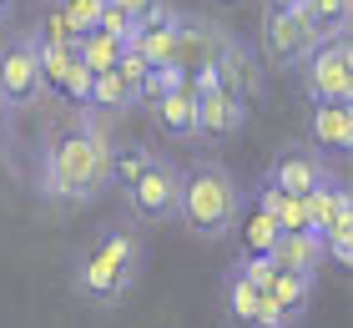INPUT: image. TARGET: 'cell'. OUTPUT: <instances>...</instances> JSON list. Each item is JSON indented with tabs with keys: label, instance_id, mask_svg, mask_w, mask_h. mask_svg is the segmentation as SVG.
Instances as JSON below:
<instances>
[{
	"label": "cell",
	"instance_id": "cell-1",
	"mask_svg": "<svg viewBox=\"0 0 353 328\" xmlns=\"http://www.w3.org/2000/svg\"><path fill=\"white\" fill-rule=\"evenodd\" d=\"M111 157H117V142H111L106 122L71 111L41 142V177H36L41 202H51V207L96 202L111 187Z\"/></svg>",
	"mask_w": 353,
	"mask_h": 328
},
{
	"label": "cell",
	"instance_id": "cell-2",
	"mask_svg": "<svg viewBox=\"0 0 353 328\" xmlns=\"http://www.w3.org/2000/svg\"><path fill=\"white\" fill-rule=\"evenodd\" d=\"M141 268H147V238L137 233L132 222H111L91 238V248L76 262V293L91 303H121L126 293L141 283Z\"/></svg>",
	"mask_w": 353,
	"mask_h": 328
},
{
	"label": "cell",
	"instance_id": "cell-3",
	"mask_svg": "<svg viewBox=\"0 0 353 328\" xmlns=\"http://www.w3.org/2000/svg\"><path fill=\"white\" fill-rule=\"evenodd\" d=\"M243 202H248V187L237 182V172L217 157H197L192 167H182V212L176 222L187 233H197L207 242L228 238L237 218H243Z\"/></svg>",
	"mask_w": 353,
	"mask_h": 328
},
{
	"label": "cell",
	"instance_id": "cell-4",
	"mask_svg": "<svg viewBox=\"0 0 353 328\" xmlns=\"http://www.w3.org/2000/svg\"><path fill=\"white\" fill-rule=\"evenodd\" d=\"M121 202H126V212H132L137 222H152V227L176 222V212H182V167L157 152L147 162V172L121 192Z\"/></svg>",
	"mask_w": 353,
	"mask_h": 328
},
{
	"label": "cell",
	"instance_id": "cell-5",
	"mask_svg": "<svg viewBox=\"0 0 353 328\" xmlns=\"http://www.w3.org/2000/svg\"><path fill=\"white\" fill-rule=\"evenodd\" d=\"M298 81H303L308 106H348V91H353V51H348V36L318 41L313 56L298 66Z\"/></svg>",
	"mask_w": 353,
	"mask_h": 328
},
{
	"label": "cell",
	"instance_id": "cell-6",
	"mask_svg": "<svg viewBox=\"0 0 353 328\" xmlns=\"http://www.w3.org/2000/svg\"><path fill=\"white\" fill-rule=\"evenodd\" d=\"M41 66H36V36L30 30H10L0 41V106L21 117L41 102Z\"/></svg>",
	"mask_w": 353,
	"mask_h": 328
},
{
	"label": "cell",
	"instance_id": "cell-7",
	"mask_svg": "<svg viewBox=\"0 0 353 328\" xmlns=\"http://www.w3.org/2000/svg\"><path fill=\"white\" fill-rule=\"evenodd\" d=\"M313 46H318V36H313V26H308V15H303V6H293V10H263V56H268V66H303L313 56Z\"/></svg>",
	"mask_w": 353,
	"mask_h": 328
},
{
	"label": "cell",
	"instance_id": "cell-8",
	"mask_svg": "<svg viewBox=\"0 0 353 328\" xmlns=\"http://www.w3.org/2000/svg\"><path fill=\"white\" fill-rule=\"evenodd\" d=\"M328 177H333V167L318 152H308V146H288V152L272 157V167H268L263 182L278 187L283 197H308L318 182H328Z\"/></svg>",
	"mask_w": 353,
	"mask_h": 328
},
{
	"label": "cell",
	"instance_id": "cell-9",
	"mask_svg": "<svg viewBox=\"0 0 353 328\" xmlns=\"http://www.w3.org/2000/svg\"><path fill=\"white\" fill-rule=\"evenodd\" d=\"M243 126H248V102H237V96H228V91H207V96H197L192 142L222 146V142H232Z\"/></svg>",
	"mask_w": 353,
	"mask_h": 328
},
{
	"label": "cell",
	"instance_id": "cell-10",
	"mask_svg": "<svg viewBox=\"0 0 353 328\" xmlns=\"http://www.w3.org/2000/svg\"><path fill=\"white\" fill-rule=\"evenodd\" d=\"M353 146V111L348 106H313L308 111V152L318 157H348Z\"/></svg>",
	"mask_w": 353,
	"mask_h": 328
},
{
	"label": "cell",
	"instance_id": "cell-11",
	"mask_svg": "<svg viewBox=\"0 0 353 328\" xmlns=\"http://www.w3.org/2000/svg\"><path fill=\"white\" fill-rule=\"evenodd\" d=\"M132 51L141 56L157 71V66H172V46H176V10L172 6H162L157 15H147V21H137V30H132Z\"/></svg>",
	"mask_w": 353,
	"mask_h": 328
},
{
	"label": "cell",
	"instance_id": "cell-12",
	"mask_svg": "<svg viewBox=\"0 0 353 328\" xmlns=\"http://www.w3.org/2000/svg\"><path fill=\"white\" fill-rule=\"evenodd\" d=\"M268 262H272V273H303V278H318V268H323V242L308 238V233H278Z\"/></svg>",
	"mask_w": 353,
	"mask_h": 328
},
{
	"label": "cell",
	"instance_id": "cell-13",
	"mask_svg": "<svg viewBox=\"0 0 353 328\" xmlns=\"http://www.w3.org/2000/svg\"><path fill=\"white\" fill-rule=\"evenodd\" d=\"M137 106V96H132V86L117 76V71H106V76H91V91H86V117H96V122H106V117H126V111Z\"/></svg>",
	"mask_w": 353,
	"mask_h": 328
},
{
	"label": "cell",
	"instance_id": "cell-14",
	"mask_svg": "<svg viewBox=\"0 0 353 328\" xmlns=\"http://www.w3.org/2000/svg\"><path fill=\"white\" fill-rule=\"evenodd\" d=\"M192 117H197V96H192V86L167 91L162 102H152V122L162 126L167 137H176V142H192Z\"/></svg>",
	"mask_w": 353,
	"mask_h": 328
},
{
	"label": "cell",
	"instance_id": "cell-15",
	"mask_svg": "<svg viewBox=\"0 0 353 328\" xmlns=\"http://www.w3.org/2000/svg\"><path fill=\"white\" fill-rule=\"evenodd\" d=\"M313 288H318V278H303V273H278V278H272V303L283 308V318L293 328L303 323V313H308Z\"/></svg>",
	"mask_w": 353,
	"mask_h": 328
},
{
	"label": "cell",
	"instance_id": "cell-16",
	"mask_svg": "<svg viewBox=\"0 0 353 328\" xmlns=\"http://www.w3.org/2000/svg\"><path fill=\"white\" fill-rule=\"evenodd\" d=\"M222 308H228V323L232 328H258L263 298L243 283V273H237V268H228V278H222Z\"/></svg>",
	"mask_w": 353,
	"mask_h": 328
},
{
	"label": "cell",
	"instance_id": "cell-17",
	"mask_svg": "<svg viewBox=\"0 0 353 328\" xmlns=\"http://www.w3.org/2000/svg\"><path fill=\"white\" fill-rule=\"evenodd\" d=\"M121 51H126V46L111 41V36H101V30H86V36H76V61H81L91 76L117 71V66H121Z\"/></svg>",
	"mask_w": 353,
	"mask_h": 328
},
{
	"label": "cell",
	"instance_id": "cell-18",
	"mask_svg": "<svg viewBox=\"0 0 353 328\" xmlns=\"http://www.w3.org/2000/svg\"><path fill=\"white\" fill-rule=\"evenodd\" d=\"M318 242H323V262H333V268H353V202L339 207V218L328 222V233Z\"/></svg>",
	"mask_w": 353,
	"mask_h": 328
},
{
	"label": "cell",
	"instance_id": "cell-19",
	"mask_svg": "<svg viewBox=\"0 0 353 328\" xmlns=\"http://www.w3.org/2000/svg\"><path fill=\"white\" fill-rule=\"evenodd\" d=\"M303 15H308L318 41L348 36V0H303Z\"/></svg>",
	"mask_w": 353,
	"mask_h": 328
},
{
	"label": "cell",
	"instance_id": "cell-20",
	"mask_svg": "<svg viewBox=\"0 0 353 328\" xmlns=\"http://www.w3.org/2000/svg\"><path fill=\"white\" fill-rule=\"evenodd\" d=\"M157 157V146H147V142H126V146H117V157H111V187H132L141 172H147V162Z\"/></svg>",
	"mask_w": 353,
	"mask_h": 328
},
{
	"label": "cell",
	"instance_id": "cell-21",
	"mask_svg": "<svg viewBox=\"0 0 353 328\" xmlns=\"http://www.w3.org/2000/svg\"><path fill=\"white\" fill-rule=\"evenodd\" d=\"M237 227H243L248 258H268V253H272V242H278V222H272V218H263L258 207L243 202V218H237Z\"/></svg>",
	"mask_w": 353,
	"mask_h": 328
},
{
	"label": "cell",
	"instance_id": "cell-22",
	"mask_svg": "<svg viewBox=\"0 0 353 328\" xmlns=\"http://www.w3.org/2000/svg\"><path fill=\"white\" fill-rule=\"evenodd\" d=\"M101 6L106 0H56V15H61V26H66L71 36H86V30H96Z\"/></svg>",
	"mask_w": 353,
	"mask_h": 328
},
{
	"label": "cell",
	"instance_id": "cell-23",
	"mask_svg": "<svg viewBox=\"0 0 353 328\" xmlns=\"http://www.w3.org/2000/svg\"><path fill=\"white\" fill-rule=\"evenodd\" d=\"M96 30H101V36H111V41H132V15H126V10H117V6H101V15H96Z\"/></svg>",
	"mask_w": 353,
	"mask_h": 328
},
{
	"label": "cell",
	"instance_id": "cell-24",
	"mask_svg": "<svg viewBox=\"0 0 353 328\" xmlns=\"http://www.w3.org/2000/svg\"><path fill=\"white\" fill-rule=\"evenodd\" d=\"M106 6L126 10V15H132V26H137V21H147V15H157V10L167 6V0H106Z\"/></svg>",
	"mask_w": 353,
	"mask_h": 328
},
{
	"label": "cell",
	"instance_id": "cell-25",
	"mask_svg": "<svg viewBox=\"0 0 353 328\" xmlns=\"http://www.w3.org/2000/svg\"><path fill=\"white\" fill-rule=\"evenodd\" d=\"M272 10H293V6H303V0H268Z\"/></svg>",
	"mask_w": 353,
	"mask_h": 328
},
{
	"label": "cell",
	"instance_id": "cell-26",
	"mask_svg": "<svg viewBox=\"0 0 353 328\" xmlns=\"http://www.w3.org/2000/svg\"><path fill=\"white\" fill-rule=\"evenodd\" d=\"M6 10H10V0H0V21H6Z\"/></svg>",
	"mask_w": 353,
	"mask_h": 328
},
{
	"label": "cell",
	"instance_id": "cell-27",
	"mask_svg": "<svg viewBox=\"0 0 353 328\" xmlns=\"http://www.w3.org/2000/svg\"><path fill=\"white\" fill-rule=\"evenodd\" d=\"M51 6H56V0H51Z\"/></svg>",
	"mask_w": 353,
	"mask_h": 328
}]
</instances>
